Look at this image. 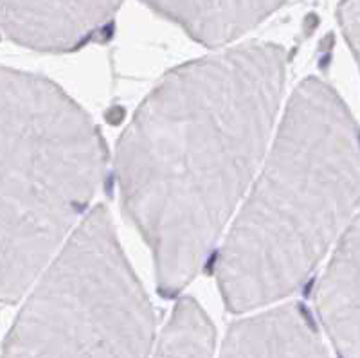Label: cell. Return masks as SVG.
<instances>
[{"label":"cell","instance_id":"4","mask_svg":"<svg viewBox=\"0 0 360 358\" xmlns=\"http://www.w3.org/2000/svg\"><path fill=\"white\" fill-rule=\"evenodd\" d=\"M155 326L108 209L98 205L34 286L2 358H148Z\"/></svg>","mask_w":360,"mask_h":358},{"label":"cell","instance_id":"8","mask_svg":"<svg viewBox=\"0 0 360 358\" xmlns=\"http://www.w3.org/2000/svg\"><path fill=\"white\" fill-rule=\"evenodd\" d=\"M198 44L220 47L262 24L288 0H143Z\"/></svg>","mask_w":360,"mask_h":358},{"label":"cell","instance_id":"2","mask_svg":"<svg viewBox=\"0 0 360 358\" xmlns=\"http://www.w3.org/2000/svg\"><path fill=\"white\" fill-rule=\"evenodd\" d=\"M359 204V134L340 96L310 77L295 89L276 143L217 260L233 314L287 298L342 236Z\"/></svg>","mask_w":360,"mask_h":358},{"label":"cell","instance_id":"3","mask_svg":"<svg viewBox=\"0 0 360 358\" xmlns=\"http://www.w3.org/2000/svg\"><path fill=\"white\" fill-rule=\"evenodd\" d=\"M107 148L60 87L0 65V301L17 302L105 182Z\"/></svg>","mask_w":360,"mask_h":358},{"label":"cell","instance_id":"5","mask_svg":"<svg viewBox=\"0 0 360 358\" xmlns=\"http://www.w3.org/2000/svg\"><path fill=\"white\" fill-rule=\"evenodd\" d=\"M123 0H0V31L38 53H70L112 24Z\"/></svg>","mask_w":360,"mask_h":358},{"label":"cell","instance_id":"9","mask_svg":"<svg viewBox=\"0 0 360 358\" xmlns=\"http://www.w3.org/2000/svg\"><path fill=\"white\" fill-rule=\"evenodd\" d=\"M214 328L195 299H180L153 358H213Z\"/></svg>","mask_w":360,"mask_h":358},{"label":"cell","instance_id":"7","mask_svg":"<svg viewBox=\"0 0 360 358\" xmlns=\"http://www.w3.org/2000/svg\"><path fill=\"white\" fill-rule=\"evenodd\" d=\"M359 218L346 227L317 286V309L340 358H359Z\"/></svg>","mask_w":360,"mask_h":358},{"label":"cell","instance_id":"6","mask_svg":"<svg viewBox=\"0 0 360 358\" xmlns=\"http://www.w3.org/2000/svg\"><path fill=\"white\" fill-rule=\"evenodd\" d=\"M220 358H330L304 306L292 302L234 322Z\"/></svg>","mask_w":360,"mask_h":358},{"label":"cell","instance_id":"10","mask_svg":"<svg viewBox=\"0 0 360 358\" xmlns=\"http://www.w3.org/2000/svg\"><path fill=\"white\" fill-rule=\"evenodd\" d=\"M340 29L346 41L352 47V53L359 56L360 44V0H342L337 11Z\"/></svg>","mask_w":360,"mask_h":358},{"label":"cell","instance_id":"1","mask_svg":"<svg viewBox=\"0 0 360 358\" xmlns=\"http://www.w3.org/2000/svg\"><path fill=\"white\" fill-rule=\"evenodd\" d=\"M287 63L281 45L254 41L179 67L121 137L124 211L152 250L164 298L204 267L258 170Z\"/></svg>","mask_w":360,"mask_h":358}]
</instances>
